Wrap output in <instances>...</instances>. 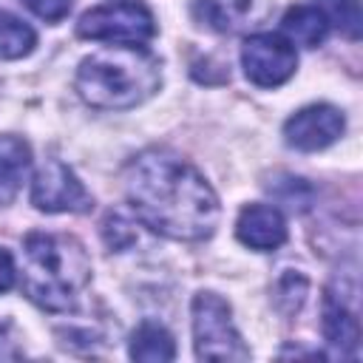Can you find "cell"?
I'll return each mask as SVG.
<instances>
[{"label":"cell","mask_w":363,"mask_h":363,"mask_svg":"<svg viewBox=\"0 0 363 363\" xmlns=\"http://www.w3.org/2000/svg\"><path fill=\"white\" fill-rule=\"evenodd\" d=\"M125 196L139 224L173 241L210 238L221 213L210 182L167 147H147L128 162Z\"/></svg>","instance_id":"cell-1"},{"label":"cell","mask_w":363,"mask_h":363,"mask_svg":"<svg viewBox=\"0 0 363 363\" xmlns=\"http://www.w3.org/2000/svg\"><path fill=\"white\" fill-rule=\"evenodd\" d=\"M74 85L96 111H128L162 88V62L147 45L111 43L79 62Z\"/></svg>","instance_id":"cell-2"},{"label":"cell","mask_w":363,"mask_h":363,"mask_svg":"<svg viewBox=\"0 0 363 363\" xmlns=\"http://www.w3.org/2000/svg\"><path fill=\"white\" fill-rule=\"evenodd\" d=\"M91 284L85 247L65 233H28L23 238V292L45 312H71Z\"/></svg>","instance_id":"cell-3"},{"label":"cell","mask_w":363,"mask_h":363,"mask_svg":"<svg viewBox=\"0 0 363 363\" xmlns=\"http://www.w3.org/2000/svg\"><path fill=\"white\" fill-rule=\"evenodd\" d=\"M190 318H193V346L199 360H247L250 349L244 346L235 323L230 303L210 292L201 289L193 295L190 303Z\"/></svg>","instance_id":"cell-4"},{"label":"cell","mask_w":363,"mask_h":363,"mask_svg":"<svg viewBox=\"0 0 363 363\" xmlns=\"http://www.w3.org/2000/svg\"><path fill=\"white\" fill-rule=\"evenodd\" d=\"M77 34L108 45H142L156 34V20L139 0H113L85 11L77 23Z\"/></svg>","instance_id":"cell-5"},{"label":"cell","mask_w":363,"mask_h":363,"mask_svg":"<svg viewBox=\"0 0 363 363\" xmlns=\"http://www.w3.org/2000/svg\"><path fill=\"white\" fill-rule=\"evenodd\" d=\"M320 326L329 349L340 357L354 360L360 349V320H357V284L354 278H335L323 289Z\"/></svg>","instance_id":"cell-6"},{"label":"cell","mask_w":363,"mask_h":363,"mask_svg":"<svg viewBox=\"0 0 363 363\" xmlns=\"http://www.w3.org/2000/svg\"><path fill=\"white\" fill-rule=\"evenodd\" d=\"M241 68L252 85L278 88L298 68L295 43H289L284 34H252L241 45Z\"/></svg>","instance_id":"cell-7"},{"label":"cell","mask_w":363,"mask_h":363,"mask_svg":"<svg viewBox=\"0 0 363 363\" xmlns=\"http://www.w3.org/2000/svg\"><path fill=\"white\" fill-rule=\"evenodd\" d=\"M31 204L43 213H88L94 207V199L68 164H62L60 159H48L34 173Z\"/></svg>","instance_id":"cell-8"},{"label":"cell","mask_w":363,"mask_h":363,"mask_svg":"<svg viewBox=\"0 0 363 363\" xmlns=\"http://www.w3.org/2000/svg\"><path fill=\"white\" fill-rule=\"evenodd\" d=\"M346 119L335 105H306L284 122V142L301 153H315L343 136Z\"/></svg>","instance_id":"cell-9"},{"label":"cell","mask_w":363,"mask_h":363,"mask_svg":"<svg viewBox=\"0 0 363 363\" xmlns=\"http://www.w3.org/2000/svg\"><path fill=\"white\" fill-rule=\"evenodd\" d=\"M235 235L244 247L258 252H272L286 241V221L272 204H247L238 213Z\"/></svg>","instance_id":"cell-10"},{"label":"cell","mask_w":363,"mask_h":363,"mask_svg":"<svg viewBox=\"0 0 363 363\" xmlns=\"http://www.w3.org/2000/svg\"><path fill=\"white\" fill-rule=\"evenodd\" d=\"M31 173V147L23 136L0 133V204H9Z\"/></svg>","instance_id":"cell-11"},{"label":"cell","mask_w":363,"mask_h":363,"mask_svg":"<svg viewBox=\"0 0 363 363\" xmlns=\"http://www.w3.org/2000/svg\"><path fill=\"white\" fill-rule=\"evenodd\" d=\"M128 354L133 360H145V363H164V360L176 357V343H173V335L162 323L142 320L136 326V332L130 335Z\"/></svg>","instance_id":"cell-12"},{"label":"cell","mask_w":363,"mask_h":363,"mask_svg":"<svg viewBox=\"0 0 363 363\" xmlns=\"http://www.w3.org/2000/svg\"><path fill=\"white\" fill-rule=\"evenodd\" d=\"M255 0H196L193 11L201 26L216 31H238L252 20Z\"/></svg>","instance_id":"cell-13"},{"label":"cell","mask_w":363,"mask_h":363,"mask_svg":"<svg viewBox=\"0 0 363 363\" xmlns=\"http://www.w3.org/2000/svg\"><path fill=\"white\" fill-rule=\"evenodd\" d=\"M281 26H284V37L289 43H298L306 48H318L329 34V23L318 6H292L284 14Z\"/></svg>","instance_id":"cell-14"},{"label":"cell","mask_w":363,"mask_h":363,"mask_svg":"<svg viewBox=\"0 0 363 363\" xmlns=\"http://www.w3.org/2000/svg\"><path fill=\"white\" fill-rule=\"evenodd\" d=\"M37 31L17 14L0 9V60H23L34 51Z\"/></svg>","instance_id":"cell-15"},{"label":"cell","mask_w":363,"mask_h":363,"mask_svg":"<svg viewBox=\"0 0 363 363\" xmlns=\"http://www.w3.org/2000/svg\"><path fill=\"white\" fill-rule=\"evenodd\" d=\"M315 6L326 17L329 28H337L349 40H360V31H363L360 0H315Z\"/></svg>","instance_id":"cell-16"},{"label":"cell","mask_w":363,"mask_h":363,"mask_svg":"<svg viewBox=\"0 0 363 363\" xmlns=\"http://www.w3.org/2000/svg\"><path fill=\"white\" fill-rule=\"evenodd\" d=\"M306 292H309V281L301 272H295V269H284L278 275V281H275V289H272L275 298L272 301H275L278 312L289 318V315H295L303 306Z\"/></svg>","instance_id":"cell-17"},{"label":"cell","mask_w":363,"mask_h":363,"mask_svg":"<svg viewBox=\"0 0 363 363\" xmlns=\"http://www.w3.org/2000/svg\"><path fill=\"white\" fill-rule=\"evenodd\" d=\"M269 193L292 213H303L312 207V187L306 184V179H298V176H284V182H275L269 184Z\"/></svg>","instance_id":"cell-18"},{"label":"cell","mask_w":363,"mask_h":363,"mask_svg":"<svg viewBox=\"0 0 363 363\" xmlns=\"http://www.w3.org/2000/svg\"><path fill=\"white\" fill-rule=\"evenodd\" d=\"M102 238H105V244L111 250L122 252V250H128L136 241V230H133V224L125 216H119V213L111 210L105 216V221H102Z\"/></svg>","instance_id":"cell-19"},{"label":"cell","mask_w":363,"mask_h":363,"mask_svg":"<svg viewBox=\"0 0 363 363\" xmlns=\"http://www.w3.org/2000/svg\"><path fill=\"white\" fill-rule=\"evenodd\" d=\"M40 20L45 23H60L62 17H68L74 0H23Z\"/></svg>","instance_id":"cell-20"},{"label":"cell","mask_w":363,"mask_h":363,"mask_svg":"<svg viewBox=\"0 0 363 363\" xmlns=\"http://www.w3.org/2000/svg\"><path fill=\"white\" fill-rule=\"evenodd\" d=\"M17 281V264H14V255L9 250L0 247V295L9 292Z\"/></svg>","instance_id":"cell-21"},{"label":"cell","mask_w":363,"mask_h":363,"mask_svg":"<svg viewBox=\"0 0 363 363\" xmlns=\"http://www.w3.org/2000/svg\"><path fill=\"white\" fill-rule=\"evenodd\" d=\"M0 357H17L14 335H11V323H0Z\"/></svg>","instance_id":"cell-22"}]
</instances>
